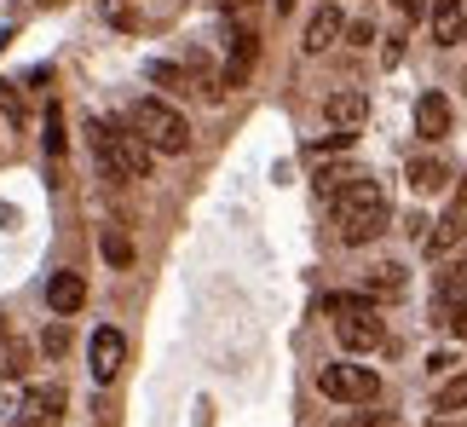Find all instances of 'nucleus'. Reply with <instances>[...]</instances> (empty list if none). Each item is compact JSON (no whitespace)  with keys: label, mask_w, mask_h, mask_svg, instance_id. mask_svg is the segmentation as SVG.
I'll list each match as a JSON object with an SVG mask.
<instances>
[{"label":"nucleus","mask_w":467,"mask_h":427,"mask_svg":"<svg viewBox=\"0 0 467 427\" xmlns=\"http://www.w3.org/2000/svg\"><path fill=\"white\" fill-rule=\"evenodd\" d=\"M404 231H410L416 243H427V220H421V214H410V220H404Z\"/></svg>","instance_id":"29"},{"label":"nucleus","mask_w":467,"mask_h":427,"mask_svg":"<svg viewBox=\"0 0 467 427\" xmlns=\"http://www.w3.org/2000/svg\"><path fill=\"white\" fill-rule=\"evenodd\" d=\"M128 133H139V139H145L150 151H161V156H185V151H191V121L179 116L168 99H133Z\"/></svg>","instance_id":"3"},{"label":"nucleus","mask_w":467,"mask_h":427,"mask_svg":"<svg viewBox=\"0 0 467 427\" xmlns=\"http://www.w3.org/2000/svg\"><path fill=\"white\" fill-rule=\"evenodd\" d=\"M451 99H444V93H421L416 99V133L421 139H444V133H451Z\"/></svg>","instance_id":"10"},{"label":"nucleus","mask_w":467,"mask_h":427,"mask_svg":"<svg viewBox=\"0 0 467 427\" xmlns=\"http://www.w3.org/2000/svg\"><path fill=\"white\" fill-rule=\"evenodd\" d=\"M335 427H381L375 416H352V422H335Z\"/></svg>","instance_id":"30"},{"label":"nucleus","mask_w":467,"mask_h":427,"mask_svg":"<svg viewBox=\"0 0 467 427\" xmlns=\"http://www.w3.org/2000/svg\"><path fill=\"white\" fill-rule=\"evenodd\" d=\"M121 359H128V341H121L116 324L93 329V341H87V364H93V381H116L121 376Z\"/></svg>","instance_id":"7"},{"label":"nucleus","mask_w":467,"mask_h":427,"mask_svg":"<svg viewBox=\"0 0 467 427\" xmlns=\"http://www.w3.org/2000/svg\"><path fill=\"white\" fill-rule=\"evenodd\" d=\"M41 6H58V0H41Z\"/></svg>","instance_id":"36"},{"label":"nucleus","mask_w":467,"mask_h":427,"mask_svg":"<svg viewBox=\"0 0 467 427\" xmlns=\"http://www.w3.org/2000/svg\"><path fill=\"white\" fill-rule=\"evenodd\" d=\"M150 81H161V87H185V69H179V64H150Z\"/></svg>","instance_id":"25"},{"label":"nucleus","mask_w":467,"mask_h":427,"mask_svg":"<svg viewBox=\"0 0 467 427\" xmlns=\"http://www.w3.org/2000/svg\"><path fill=\"white\" fill-rule=\"evenodd\" d=\"M317 387L335 404H369V399H381V376L364 370V364H323L317 370Z\"/></svg>","instance_id":"5"},{"label":"nucleus","mask_w":467,"mask_h":427,"mask_svg":"<svg viewBox=\"0 0 467 427\" xmlns=\"http://www.w3.org/2000/svg\"><path fill=\"white\" fill-rule=\"evenodd\" d=\"M427 12H433V0H399V17H404V24H416V17H427Z\"/></svg>","instance_id":"27"},{"label":"nucleus","mask_w":467,"mask_h":427,"mask_svg":"<svg viewBox=\"0 0 467 427\" xmlns=\"http://www.w3.org/2000/svg\"><path fill=\"white\" fill-rule=\"evenodd\" d=\"M427 370H433V376H456V352H433Z\"/></svg>","instance_id":"28"},{"label":"nucleus","mask_w":467,"mask_h":427,"mask_svg":"<svg viewBox=\"0 0 467 427\" xmlns=\"http://www.w3.org/2000/svg\"><path fill=\"white\" fill-rule=\"evenodd\" d=\"M462 237H467V203L456 197L451 208H444V220L427 231V243H421V248H427V255H444V248H456Z\"/></svg>","instance_id":"11"},{"label":"nucleus","mask_w":467,"mask_h":427,"mask_svg":"<svg viewBox=\"0 0 467 427\" xmlns=\"http://www.w3.org/2000/svg\"><path fill=\"white\" fill-rule=\"evenodd\" d=\"M462 47H467V17H462Z\"/></svg>","instance_id":"35"},{"label":"nucleus","mask_w":467,"mask_h":427,"mask_svg":"<svg viewBox=\"0 0 467 427\" xmlns=\"http://www.w3.org/2000/svg\"><path fill=\"white\" fill-rule=\"evenodd\" d=\"M329 312H340V318H335V335H340V347H347V352H375V347H387V324L375 318V307H369L364 295H335Z\"/></svg>","instance_id":"4"},{"label":"nucleus","mask_w":467,"mask_h":427,"mask_svg":"<svg viewBox=\"0 0 467 427\" xmlns=\"http://www.w3.org/2000/svg\"><path fill=\"white\" fill-rule=\"evenodd\" d=\"M364 180H369V173H358V168H347V162H323V168H317V197H323V203H340L352 185H364Z\"/></svg>","instance_id":"14"},{"label":"nucleus","mask_w":467,"mask_h":427,"mask_svg":"<svg viewBox=\"0 0 467 427\" xmlns=\"http://www.w3.org/2000/svg\"><path fill=\"white\" fill-rule=\"evenodd\" d=\"M433 411H467V370H456V376H444L439 381V393H433Z\"/></svg>","instance_id":"18"},{"label":"nucleus","mask_w":467,"mask_h":427,"mask_svg":"<svg viewBox=\"0 0 467 427\" xmlns=\"http://www.w3.org/2000/svg\"><path fill=\"white\" fill-rule=\"evenodd\" d=\"M462 295H467V255H456V260L439 272V300H444V307H451V300H462Z\"/></svg>","instance_id":"20"},{"label":"nucleus","mask_w":467,"mask_h":427,"mask_svg":"<svg viewBox=\"0 0 467 427\" xmlns=\"http://www.w3.org/2000/svg\"><path fill=\"white\" fill-rule=\"evenodd\" d=\"M323 110H329L335 133H358V128H364V116H369V99H364V93H335Z\"/></svg>","instance_id":"15"},{"label":"nucleus","mask_w":467,"mask_h":427,"mask_svg":"<svg viewBox=\"0 0 467 427\" xmlns=\"http://www.w3.org/2000/svg\"><path fill=\"white\" fill-rule=\"evenodd\" d=\"M456 197H462V203H467V173H462V191H456Z\"/></svg>","instance_id":"34"},{"label":"nucleus","mask_w":467,"mask_h":427,"mask_svg":"<svg viewBox=\"0 0 467 427\" xmlns=\"http://www.w3.org/2000/svg\"><path fill=\"white\" fill-rule=\"evenodd\" d=\"M347 35H352V47H369V41H375V24H369V17H352Z\"/></svg>","instance_id":"26"},{"label":"nucleus","mask_w":467,"mask_h":427,"mask_svg":"<svg viewBox=\"0 0 467 427\" xmlns=\"http://www.w3.org/2000/svg\"><path fill=\"white\" fill-rule=\"evenodd\" d=\"M404 289H410L404 266H369V277H364V289H358V295H364L369 307H375V300H399Z\"/></svg>","instance_id":"13"},{"label":"nucleus","mask_w":467,"mask_h":427,"mask_svg":"<svg viewBox=\"0 0 467 427\" xmlns=\"http://www.w3.org/2000/svg\"><path fill=\"white\" fill-rule=\"evenodd\" d=\"M0 116H6L12 128H24V121H29V110H24V93H17L12 81H0Z\"/></svg>","instance_id":"21"},{"label":"nucleus","mask_w":467,"mask_h":427,"mask_svg":"<svg viewBox=\"0 0 467 427\" xmlns=\"http://www.w3.org/2000/svg\"><path fill=\"white\" fill-rule=\"evenodd\" d=\"M248 6V0H225V12H243Z\"/></svg>","instance_id":"32"},{"label":"nucleus","mask_w":467,"mask_h":427,"mask_svg":"<svg viewBox=\"0 0 467 427\" xmlns=\"http://www.w3.org/2000/svg\"><path fill=\"white\" fill-rule=\"evenodd\" d=\"M444 324H451V335H456V341H467V295L444 307Z\"/></svg>","instance_id":"24"},{"label":"nucleus","mask_w":467,"mask_h":427,"mask_svg":"<svg viewBox=\"0 0 467 427\" xmlns=\"http://www.w3.org/2000/svg\"><path fill=\"white\" fill-rule=\"evenodd\" d=\"M254 64H260V35H254V29H237V35H231V52H225V69H220V93H237V87H248Z\"/></svg>","instance_id":"6"},{"label":"nucleus","mask_w":467,"mask_h":427,"mask_svg":"<svg viewBox=\"0 0 467 427\" xmlns=\"http://www.w3.org/2000/svg\"><path fill=\"white\" fill-rule=\"evenodd\" d=\"M433 35L439 41H462V17H467V0H433Z\"/></svg>","instance_id":"16"},{"label":"nucleus","mask_w":467,"mask_h":427,"mask_svg":"<svg viewBox=\"0 0 467 427\" xmlns=\"http://www.w3.org/2000/svg\"><path fill=\"white\" fill-rule=\"evenodd\" d=\"M335 208H340L335 220H340V243H347V248H364V243H375V237H381V231L392 225L387 191L375 185V180H364V185H352V191H347V197H340Z\"/></svg>","instance_id":"2"},{"label":"nucleus","mask_w":467,"mask_h":427,"mask_svg":"<svg viewBox=\"0 0 467 427\" xmlns=\"http://www.w3.org/2000/svg\"><path fill=\"white\" fill-rule=\"evenodd\" d=\"M58 416H64V387L58 381H41V387L24 393V427H47Z\"/></svg>","instance_id":"9"},{"label":"nucleus","mask_w":467,"mask_h":427,"mask_svg":"<svg viewBox=\"0 0 467 427\" xmlns=\"http://www.w3.org/2000/svg\"><path fill=\"white\" fill-rule=\"evenodd\" d=\"M41 145H47V156H52V162H64V151H69V133H64V110H58V104H47V121H41Z\"/></svg>","instance_id":"19"},{"label":"nucleus","mask_w":467,"mask_h":427,"mask_svg":"<svg viewBox=\"0 0 467 427\" xmlns=\"http://www.w3.org/2000/svg\"><path fill=\"white\" fill-rule=\"evenodd\" d=\"M410 185H416L421 197H439V191L451 185V173H444V162H433V156H416V162H410Z\"/></svg>","instance_id":"17"},{"label":"nucleus","mask_w":467,"mask_h":427,"mask_svg":"<svg viewBox=\"0 0 467 427\" xmlns=\"http://www.w3.org/2000/svg\"><path fill=\"white\" fill-rule=\"evenodd\" d=\"M272 6H277V12H283V17H289V12H295V6H300V0H272Z\"/></svg>","instance_id":"31"},{"label":"nucleus","mask_w":467,"mask_h":427,"mask_svg":"<svg viewBox=\"0 0 467 427\" xmlns=\"http://www.w3.org/2000/svg\"><path fill=\"white\" fill-rule=\"evenodd\" d=\"M439 427H467V416H456V422H439Z\"/></svg>","instance_id":"33"},{"label":"nucleus","mask_w":467,"mask_h":427,"mask_svg":"<svg viewBox=\"0 0 467 427\" xmlns=\"http://www.w3.org/2000/svg\"><path fill=\"white\" fill-rule=\"evenodd\" d=\"M340 35H347V17H340L335 0H323V6L306 17V35H300V47H306L312 58H317V52H329V47L340 41Z\"/></svg>","instance_id":"8"},{"label":"nucleus","mask_w":467,"mask_h":427,"mask_svg":"<svg viewBox=\"0 0 467 427\" xmlns=\"http://www.w3.org/2000/svg\"><path fill=\"white\" fill-rule=\"evenodd\" d=\"M41 352H47V359H64V352H69V324H64V318H58V324H47Z\"/></svg>","instance_id":"23"},{"label":"nucleus","mask_w":467,"mask_h":427,"mask_svg":"<svg viewBox=\"0 0 467 427\" xmlns=\"http://www.w3.org/2000/svg\"><path fill=\"white\" fill-rule=\"evenodd\" d=\"M99 248H104V260H110V266H133V243L121 237V231H104Z\"/></svg>","instance_id":"22"},{"label":"nucleus","mask_w":467,"mask_h":427,"mask_svg":"<svg viewBox=\"0 0 467 427\" xmlns=\"http://www.w3.org/2000/svg\"><path fill=\"white\" fill-rule=\"evenodd\" d=\"M87 139H93V151H99V168L110 173V180H145L150 173V145L139 133H128V128H116V121H104V116H93L87 121Z\"/></svg>","instance_id":"1"},{"label":"nucleus","mask_w":467,"mask_h":427,"mask_svg":"<svg viewBox=\"0 0 467 427\" xmlns=\"http://www.w3.org/2000/svg\"><path fill=\"white\" fill-rule=\"evenodd\" d=\"M81 300H87L81 272H52V283H47V307H52V312L69 318V312H81Z\"/></svg>","instance_id":"12"}]
</instances>
